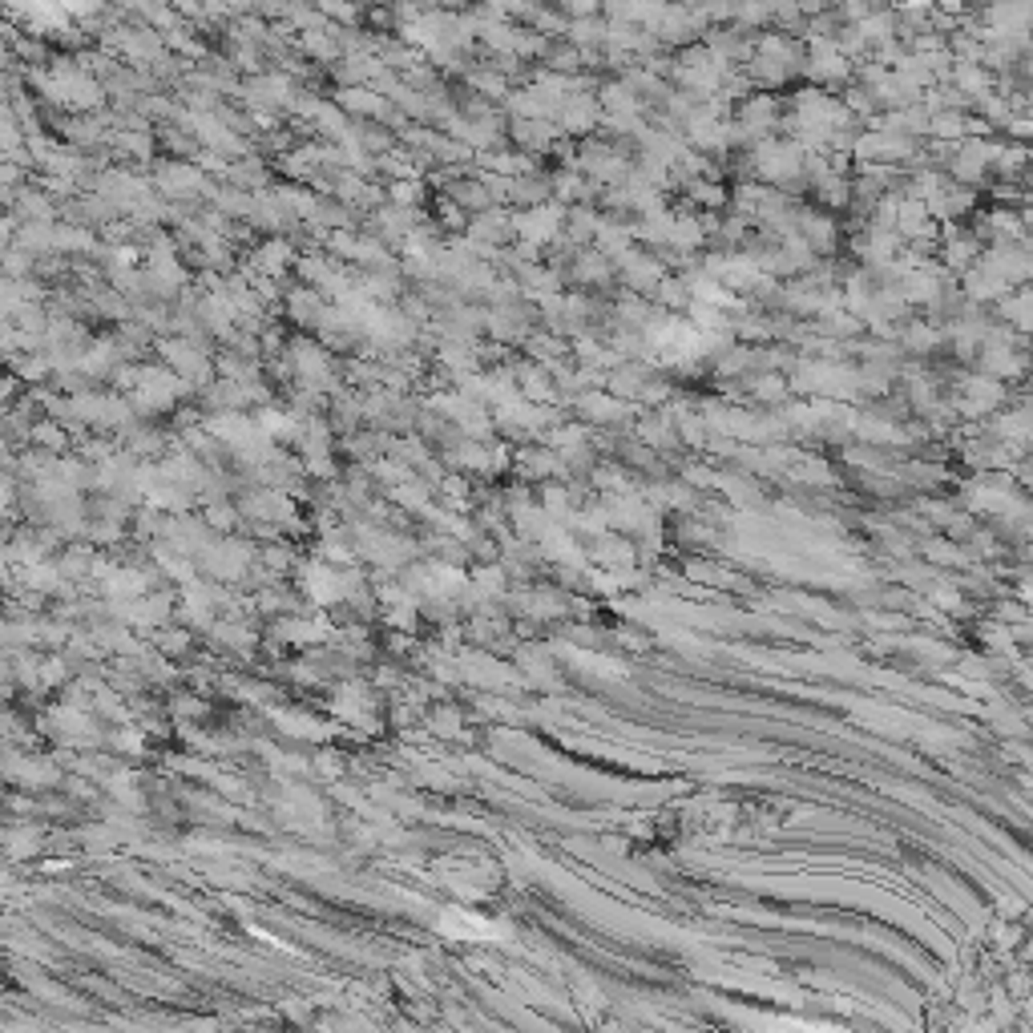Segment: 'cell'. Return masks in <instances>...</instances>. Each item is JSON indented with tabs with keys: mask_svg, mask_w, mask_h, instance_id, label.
Returning <instances> with one entry per match:
<instances>
[{
	"mask_svg": "<svg viewBox=\"0 0 1033 1033\" xmlns=\"http://www.w3.org/2000/svg\"><path fill=\"white\" fill-rule=\"evenodd\" d=\"M206 517H211L214 529H230L238 513H235V505H211V509H206Z\"/></svg>",
	"mask_w": 1033,
	"mask_h": 1033,
	"instance_id": "8992f818",
	"label": "cell"
},
{
	"mask_svg": "<svg viewBox=\"0 0 1033 1033\" xmlns=\"http://www.w3.org/2000/svg\"><path fill=\"white\" fill-rule=\"evenodd\" d=\"M97 251V235L89 227H53V255H77Z\"/></svg>",
	"mask_w": 1033,
	"mask_h": 1033,
	"instance_id": "277c9868",
	"label": "cell"
},
{
	"mask_svg": "<svg viewBox=\"0 0 1033 1033\" xmlns=\"http://www.w3.org/2000/svg\"><path fill=\"white\" fill-rule=\"evenodd\" d=\"M9 558L20 561V566H41V558H45V549H41V541L33 537H17L9 545Z\"/></svg>",
	"mask_w": 1033,
	"mask_h": 1033,
	"instance_id": "5b68a950",
	"label": "cell"
},
{
	"mask_svg": "<svg viewBox=\"0 0 1033 1033\" xmlns=\"http://www.w3.org/2000/svg\"><path fill=\"white\" fill-rule=\"evenodd\" d=\"M28 444L37 452H49V457H61V452H69V432L61 428L57 420H37L33 424V432H28Z\"/></svg>",
	"mask_w": 1033,
	"mask_h": 1033,
	"instance_id": "7a4b0ae2",
	"label": "cell"
},
{
	"mask_svg": "<svg viewBox=\"0 0 1033 1033\" xmlns=\"http://www.w3.org/2000/svg\"><path fill=\"white\" fill-rule=\"evenodd\" d=\"M9 214L17 219V227H28V222H53L57 211H53V202H49V194L41 190H28V186H17L9 198Z\"/></svg>",
	"mask_w": 1033,
	"mask_h": 1033,
	"instance_id": "6da1fadb",
	"label": "cell"
},
{
	"mask_svg": "<svg viewBox=\"0 0 1033 1033\" xmlns=\"http://www.w3.org/2000/svg\"><path fill=\"white\" fill-rule=\"evenodd\" d=\"M339 105H343V110H356V113H367V118H388V97H380V93L367 89V85L339 89Z\"/></svg>",
	"mask_w": 1033,
	"mask_h": 1033,
	"instance_id": "3957f363",
	"label": "cell"
},
{
	"mask_svg": "<svg viewBox=\"0 0 1033 1033\" xmlns=\"http://www.w3.org/2000/svg\"><path fill=\"white\" fill-rule=\"evenodd\" d=\"M12 235H17V219H12V214L4 211V214H0V247H9Z\"/></svg>",
	"mask_w": 1033,
	"mask_h": 1033,
	"instance_id": "52a82bcc",
	"label": "cell"
}]
</instances>
